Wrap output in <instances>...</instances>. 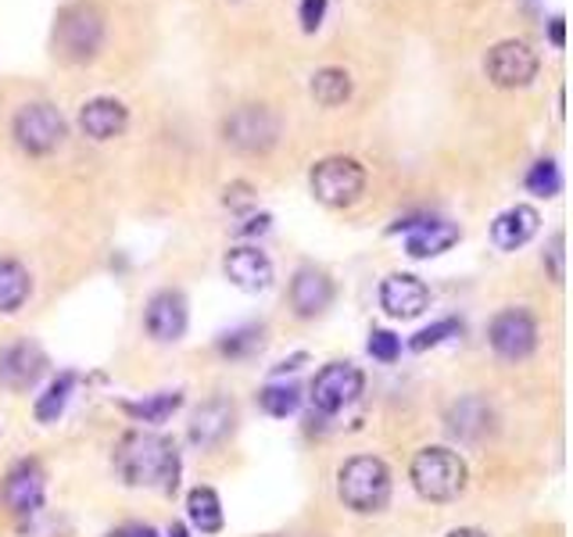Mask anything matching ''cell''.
Returning <instances> with one entry per match:
<instances>
[{
	"label": "cell",
	"instance_id": "obj_7",
	"mask_svg": "<svg viewBox=\"0 0 573 537\" xmlns=\"http://www.w3.org/2000/svg\"><path fill=\"white\" fill-rule=\"evenodd\" d=\"M541 58L527 40H499L484 54V76L491 79V87L499 90H520L531 87L537 79Z\"/></svg>",
	"mask_w": 573,
	"mask_h": 537
},
{
	"label": "cell",
	"instance_id": "obj_39",
	"mask_svg": "<svg viewBox=\"0 0 573 537\" xmlns=\"http://www.w3.org/2000/svg\"><path fill=\"white\" fill-rule=\"evenodd\" d=\"M122 537H158L154 527H133V530H125Z\"/></svg>",
	"mask_w": 573,
	"mask_h": 537
},
{
	"label": "cell",
	"instance_id": "obj_15",
	"mask_svg": "<svg viewBox=\"0 0 573 537\" xmlns=\"http://www.w3.org/2000/svg\"><path fill=\"white\" fill-rule=\"evenodd\" d=\"M333 301V280L315 266H301L291 280V308L298 319L323 316Z\"/></svg>",
	"mask_w": 573,
	"mask_h": 537
},
{
	"label": "cell",
	"instance_id": "obj_29",
	"mask_svg": "<svg viewBox=\"0 0 573 537\" xmlns=\"http://www.w3.org/2000/svg\"><path fill=\"white\" fill-rule=\"evenodd\" d=\"M262 345H265L262 327H241V330L219 337V351L227 355V358H248L251 351H259Z\"/></svg>",
	"mask_w": 573,
	"mask_h": 537
},
{
	"label": "cell",
	"instance_id": "obj_12",
	"mask_svg": "<svg viewBox=\"0 0 573 537\" xmlns=\"http://www.w3.org/2000/svg\"><path fill=\"white\" fill-rule=\"evenodd\" d=\"M430 305V290L420 276L412 272H391L384 284H380V308L391 319H416L426 312Z\"/></svg>",
	"mask_w": 573,
	"mask_h": 537
},
{
	"label": "cell",
	"instance_id": "obj_21",
	"mask_svg": "<svg viewBox=\"0 0 573 537\" xmlns=\"http://www.w3.org/2000/svg\"><path fill=\"white\" fill-rule=\"evenodd\" d=\"M491 419H495L491 405L476 395H466L449 409V430L459 437V441H481V437L491 430Z\"/></svg>",
	"mask_w": 573,
	"mask_h": 537
},
{
	"label": "cell",
	"instance_id": "obj_31",
	"mask_svg": "<svg viewBox=\"0 0 573 537\" xmlns=\"http://www.w3.org/2000/svg\"><path fill=\"white\" fill-rule=\"evenodd\" d=\"M365 351H370L376 362H394L398 355H402V340H398V334L391 330H373L370 334V345H365Z\"/></svg>",
	"mask_w": 573,
	"mask_h": 537
},
{
	"label": "cell",
	"instance_id": "obj_5",
	"mask_svg": "<svg viewBox=\"0 0 573 537\" xmlns=\"http://www.w3.org/2000/svg\"><path fill=\"white\" fill-rule=\"evenodd\" d=\"M309 187L315 193V201L326 208H348L355 205L365 193V169L359 166L355 158L344 155H330L323 161H315Z\"/></svg>",
	"mask_w": 573,
	"mask_h": 537
},
{
	"label": "cell",
	"instance_id": "obj_25",
	"mask_svg": "<svg viewBox=\"0 0 573 537\" xmlns=\"http://www.w3.org/2000/svg\"><path fill=\"white\" fill-rule=\"evenodd\" d=\"M187 516L194 530L201 534H219L222 524H227V516H222V501L212 487H194V491L187 495Z\"/></svg>",
	"mask_w": 573,
	"mask_h": 537
},
{
	"label": "cell",
	"instance_id": "obj_19",
	"mask_svg": "<svg viewBox=\"0 0 573 537\" xmlns=\"http://www.w3.org/2000/svg\"><path fill=\"white\" fill-rule=\"evenodd\" d=\"M541 230V216L531 205H513L491 222V240L499 251H520L523 243H531Z\"/></svg>",
	"mask_w": 573,
	"mask_h": 537
},
{
	"label": "cell",
	"instance_id": "obj_33",
	"mask_svg": "<svg viewBox=\"0 0 573 537\" xmlns=\"http://www.w3.org/2000/svg\"><path fill=\"white\" fill-rule=\"evenodd\" d=\"M326 8H330V0H301L298 4V22L305 32H315L323 26L326 19Z\"/></svg>",
	"mask_w": 573,
	"mask_h": 537
},
{
	"label": "cell",
	"instance_id": "obj_26",
	"mask_svg": "<svg viewBox=\"0 0 573 537\" xmlns=\"http://www.w3.org/2000/svg\"><path fill=\"white\" fill-rule=\"evenodd\" d=\"M72 390H76V372H61V377H54L51 384H47L43 395L33 405L37 422H58L61 412H66L69 398H72Z\"/></svg>",
	"mask_w": 573,
	"mask_h": 537
},
{
	"label": "cell",
	"instance_id": "obj_16",
	"mask_svg": "<svg viewBox=\"0 0 573 537\" xmlns=\"http://www.w3.org/2000/svg\"><path fill=\"white\" fill-rule=\"evenodd\" d=\"M125 126H130V108H125L119 97H93V101H87L83 111H79V129L98 143L122 137Z\"/></svg>",
	"mask_w": 573,
	"mask_h": 537
},
{
	"label": "cell",
	"instance_id": "obj_18",
	"mask_svg": "<svg viewBox=\"0 0 573 537\" xmlns=\"http://www.w3.org/2000/svg\"><path fill=\"white\" fill-rule=\"evenodd\" d=\"M233 419H237V412H233V405L227 398L204 401L201 409L194 412V419H190V441H194L201 451L219 448L230 437Z\"/></svg>",
	"mask_w": 573,
	"mask_h": 537
},
{
	"label": "cell",
	"instance_id": "obj_36",
	"mask_svg": "<svg viewBox=\"0 0 573 537\" xmlns=\"http://www.w3.org/2000/svg\"><path fill=\"white\" fill-rule=\"evenodd\" d=\"M549 43L555 47V51H563V47H566V19H563V14L549 19Z\"/></svg>",
	"mask_w": 573,
	"mask_h": 537
},
{
	"label": "cell",
	"instance_id": "obj_34",
	"mask_svg": "<svg viewBox=\"0 0 573 537\" xmlns=\"http://www.w3.org/2000/svg\"><path fill=\"white\" fill-rule=\"evenodd\" d=\"M566 237L563 233H555L552 240H549V251H545V262H549V276H552V280L555 284H563L566 280Z\"/></svg>",
	"mask_w": 573,
	"mask_h": 537
},
{
	"label": "cell",
	"instance_id": "obj_27",
	"mask_svg": "<svg viewBox=\"0 0 573 537\" xmlns=\"http://www.w3.org/2000/svg\"><path fill=\"white\" fill-rule=\"evenodd\" d=\"M259 405H262V412L265 416H273V419H286V416H294L298 412V405H301V390L294 384H269L259 390Z\"/></svg>",
	"mask_w": 573,
	"mask_h": 537
},
{
	"label": "cell",
	"instance_id": "obj_32",
	"mask_svg": "<svg viewBox=\"0 0 573 537\" xmlns=\"http://www.w3.org/2000/svg\"><path fill=\"white\" fill-rule=\"evenodd\" d=\"M227 208L230 211H237V216H248V211L259 205V193H254V187L251 183H244V179H237V183H230L227 187Z\"/></svg>",
	"mask_w": 573,
	"mask_h": 537
},
{
	"label": "cell",
	"instance_id": "obj_9",
	"mask_svg": "<svg viewBox=\"0 0 573 537\" xmlns=\"http://www.w3.org/2000/svg\"><path fill=\"white\" fill-rule=\"evenodd\" d=\"M362 387H365V377H362L359 366H352V362H330V366H323L320 372H315L309 398H312V405L323 416H338L352 401H359Z\"/></svg>",
	"mask_w": 573,
	"mask_h": 537
},
{
	"label": "cell",
	"instance_id": "obj_20",
	"mask_svg": "<svg viewBox=\"0 0 573 537\" xmlns=\"http://www.w3.org/2000/svg\"><path fill=\"white\" fill-rule=\"evenodd\" d=\"M459 226L449 219H423L420 226H412L409 237H405V255L409 258H434L444 255L449 248L459 243Z\"/></svg>",
	"mask_w": 573,
	"mask_h": 537
},
{
	"label": "cell",
	"instance_id": "obj_10",
	"mask_svg": "<svg viewBox=\"0 0 573 537\" xmlns=\"http://www.w3.org/2000/svg\"><path fill=\"white\" fill-rule=\"evenodd\" d=\"M487 340L505 362H523L537 351V322L527 308H505L487 327Z\"/></svg>",
	"mask_w": 573,
	"mask_h": 537
},
{
	"label": "cell",
	"instance_id": "obj_1",
	"mask_svg": "<svg viewBox=\"0 0 573 537\" xmlns=\"http://www.w3.org/2000/svg\"><path fill=\"white\" fill-rule=\"evenodd\" d=\"M115 469L130 487H158V491H177L180 480V455L172 441L158 434H125L115 448Z\"/></svg>",
	"mask_w": 573,
	"mask_h": 537
},
{
	"label": "cell",
	"instance_id": "obj_23",
	"mask_svg": "<svg viewBox=\"0 0 573 537\" xmlns=\"http://www.w3.org/2000/svg\"><path fill=\"white\" fill-rule=\"evenodd\" d=\"M180 405H183V390H162V395H151V398H140V401H119V409L137 422L162 427V422H169L180 412Z\"/></svg>",
	"mask_w": 573,
	"mask_h": 537
},
{
	"label": "cell",
	"instance_id": "obj_28",
	"mask_svg": "<svg viewBox=\"0 0 573 537\" xmlns=\"http://www.w3.org/2000/svg\"><path fill=\"white\" fill-rule=\"evenodd\" d=\"M523 183H527L534 198H555V193L563 190V172L552 158H541L527 169V179H523Z\"/></svg>",
	"mask_w": 573,
	"mask_h": 537
},
{
	"label": "cell",
	"instance_id": "obj_2",
	"mask_svg": "<svg viewBox=\"0 0 573 537\" xmlns=\"http://www.w3.org/2000/svg\"><path fill=\"white\" fill-rule=\"evenodd\" d=\"M338 495L352 513L373 516L384 513L391 501V469L376 455H355L338 474Z\"/></svg>",
	"mask_w": 573,
	"mask_h": 537
},
{
	"label": "cell",
	"instance_id": "obj_24",
	"mask_svg": "<svg viewBox=\"0 0 573 537\" xmlns=\"http://www.w3.org/2000/svg\"><path fill=\"white\" fill-rule=\"evenodd\" d=\"M352 90H355L352 72L338 69V64H326V69L312 72V83H309L312 101L320 108H341L348 97H352Z\"/></svg>",
	"mask_w": 573,
	"mask_h": 537
},
{
	"label": "cell",
	"instance_id": "obj_3",
	"mask_svg": "<svg viewBox=\"0 0 573 537\" xmlns=\"http://www.w3.org/2000/svg\"><path fill=\"white\" fill-rule=\"evenodd\" d=\"M466 463L463 455L452 448H423L416 451V459L409 466V480L412 487L426 498V501H455L466 491Z\"/></svg>",
	"mask_w": 573,
	"mask_h": 537
},
{
	"label": "cell",
	"instance_id": "obj_40",
	"mask_svg": "<svg viewBox=\"0 0 573 537\" xmlns=\"http://www.w3.org/2000/svg\"><path fill=\"white\" fill-rule=\"evenodd\" d=\"M169 537H190V534H187L183 524H172V527H169Z\"/></svg>",
	"mask_w": 573,
	"mask_h": 537
},
{
	"label": "cell",
	"instance_id": "obj_14",
	"mask_svg": "<svg viewBox=\"0 0 573 537\" xmlns=\"http://www.w3.org/2000/svg\"><path fill=\"white\" fill-rule=\"evenodd\" d=\"M47 369V355L33 345V340H19L0 351V387L8 390H29Z\"/></svg>",
	"mask_w": 573,
	"mask_h": 537
},
{
	"label": "cell",
	"instance_id": "obj_4",
	"mask_svg": "<svg viewBox=\"0 0 573 537\" xmlns=\"http://www.w3.org/2000/svg\"><path fill=\"white\" fill-rule=\"evenodd\" d=\"M101 43H104V11L98 4L76 0V4L58 11L54 47L66 61H72V64L93 61L101 51Z\"/></svg>",
	"mask_w": 573,
	"mask_h": 537
},
{
	"label": "cell",
	"instance_id": "obj_17",
	"mask_svg": "<svg viewBox=\"0 0 573 537\" xmlns=\"http://www.w3.org/2000/svg\"><path fill=\"white\" fill-rule=\"evenodd\" d=\"M43 491H47L43 469L33 459L19 463L8 474V480H4V501H8V509L19 513V516L37 513L43 506Z\"/></svg>",
	"mask_w": 573,
	"mask_h": 537
},
{
	"label": "cell",
	"instance_id": "obj_11",
	"mask_svg": "<svg viewBox=\"0 0 573 537\" xmlns=\"http://www.w3.org/2000/svg\"><path fill=\"white\" fill-rule=\"evenodd\" d=\"M187 298L180 290H158V295L143 308V327L158 340V345H177L187 334Z\"/></svg>",
	"mask_w": 573,
	"mask_h": 537
},
{
	"label": "cell",
	"instance_id": "obj_6",
	"mask_svg": "<svg viewBox=\"0 0 573 537\" xmlns=\"http://www.w3.org/2000/svg\"><path fill=\"white\" fill-rule=\"evenodd\" d=\"M222 140L244 155H265L280 140V116L265 105H241L222 119Z\"/></svg>",
	"mask_w": 573,
	"mask_h": 537
},
{
	"label": "cell",
	"instance_id": "obj_22",
	"mask_svg": "<svg viewBox=\"0 0 573 537\" xmlns=\"http://www.w3.org/2000/svg\"><path fill=\"white\" fill-rule=\"evenodd\" d=\"M33 295V276L14 258H0V316H14Z\"/></svg>",
	"mask_w": 573,
	"mask_h": 537
},
{
	"label": "cell",
	"instance_id": "obj_35",
	"mask_svg": "<svg viewBox=\"0 0 573 537\" xmlns=\"http://www.w3.org/2000/svg\"><path fill=\"white\" fill-rule=\"evenodd\" d=\"M269 222H273V216H265V211H259V216H251L244 226H237V233L241 237H254V233H265Z\"/></svg>",
	"mask_w": 573,
	"mask_h": 537
},
{
	"label": "cell",
	"instance_id": "obj_38",
	"mask_svg": "<svg viewBox=\"0 0 573 537\" xmlns=\"http://www.w3.org/2000/svg\"><path fill=\"white\" fill-rule=\"evenodd\" d=\"M444 537H487L484 530H476V527H455V530H449Z\"/></svg>",
	"mask_w": 573,
	"mask_h": 537
},
{
	"label": "cell",
	"instance_id": "obj_13",
	"mask_svg": "<svg viewBox=\"0 0 573 537\" xmlns=\"http://www.w3.org/2000/svg\"><path fill=\"white\" fill-rule=\"evenodd\" d=\"M227 280L233 287L248 290V295H259V290H269L273 287V262H269V255L262 248H251V243H241V248H230L227 251Z\"/></svg>",
	"mask_w": 573,
	"mask_h": 537
},
{
	"label": "cell",
	"instance_id": "obj_37",
	"mask_svg": "<svg viewBox=\"0 0 573 537\" xmlns=\"http://www.w3.org/2000/svg\"><path fill=\"white\" fill-rule=\"evenodd\" d=\"M301 362H305V355L298 351V355H291V358H283V362L277 366V372H280V377H283V372H294V369H298Z\"/></svg>",
	"mask_w": 573,
	"mask_h": 537
},
{
	"label": "cell",
	"instance_id": "obj_8",
	"mask_svg": "<svg viewBox=\"0 0 573 537\" xmlns=\"http://www.w3.org/2000/svg\"><path fill=\"white\" fill-rule=\"evenodd\" d=\"M11 133L14 143L26 151V155H51L61 140H66V119L61 111L47 101H33V105H22L19 116L11 122Z\"/></svg>",
	"mask_w": 573,
	"mask_h": 537
},
{
	"label": "cell",
	"instance_id": "obj_30",
	"mask_svg": "<svg viewBox=\"0 0 573 537\" xmlns=\"http://www.w3.org/2000/svg\"><path fill=\"white\" fill-rule=\"evenodd\" d=\"M459 334H463V322H459V319H441V322H434V327H426V330H420L416 337H412L409 348L412 351H430V348H438V345H444V340H452Z\"/></svg>",
	"mask_w": 573,
	"mask_h": 537
}]
</instances>
